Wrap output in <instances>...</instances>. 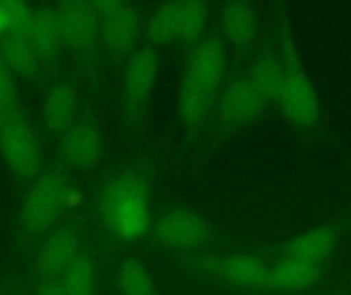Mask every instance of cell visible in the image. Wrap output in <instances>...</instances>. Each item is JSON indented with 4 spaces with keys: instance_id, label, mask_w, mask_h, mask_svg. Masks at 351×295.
I'll use <instances>...</instances> for the list:
<instances>
[{
    "instance_id": "obj_1",
    "label": "cell",
    "mask_w": 351,
    "mask_h": 295,
    "mask_svg": "<svg viewBox=\"0 0 351 295\" xmlns=\"http://www.w3.org/2000/svg\"><path fill=\"white\" fill-rule=\"evenodd\" d=\"M146 199L148 187L140 175L125 172L113 179L101 199L103 218L109 230L123 240L144 236L150 226Z\"/></svg>"
},
{
    "instance_id": "obj_2",
    "label": "cell",
    "mask_w": 351,
    "mask_h": 295,
    "mask_svg": "<svg viewBox=\"0 0 351 295\" xmlns=\"http://www.w3.org/2000/svg\"><path fill=\"white\" fill-rule=\"evenodd\" d=\"M66 181L60 172H47L43 175L29 191L25 203H23V222L29 232H43L49 228L64 201H66Z\"/></svg>"
},
{
    "instance_id": "obj_3",
    "label": "cell",
    "mask_w": 351,
    "mask_h": 295,
    "mask_svg": "<svg viewBox=\"0 0 351 295\" xmlns=\"http://www.w3.org/2000/svg\"><path fill=\"white\" fill-rule=\"evenodd\" d=\"M0 152L10 166L23 179H33L41 166V152L31 127L21 119H6L0 125Z\"/></svg>"
},
{
    "instance_id": "obj_4",
    "label": "cell",
    "mask_w": 351,
    "mask_h": 295,
    "mask_svg": "<svg viewBox=\"0 0 351 295\" xmlns=\"http://www.w3.org/2000/svg\"><path fill=\"white\" fill-rule=\"evenodd\" d=\"M95 12L99 21V33L111 51H125L134 45L140 33L138 12L117 0L95 2Z\"/></svg>"
},
{
    "instance_id": "obj_5",
    "label": "cell",
    "mask_w": 351,
    "mask_h": 295,
    "mask_svg": "<svg viewBox=\"0 0 351 295\" xmlns=\"http://www.w3.org/2000/svg\"><path fill=\"white\" fill-rule=\"evenodd\" d=\"M154 232L160 244L173 251H181V253L199 248L208 238V228L204 220L189 209L167 211L158 220Z\"/></svg>"
},
{
    "instance_id": "obj_6",
    "label": "cell",
    "mask_w": 351,
    "mask_h": 295,
    "mask_svg": "<svg viewBox=\"0 0 351 295\" xmlns=\"http://www.w3.org/2000/svg\"><path fill=\"white\" fill-rule=\"evenodd\" d=\"M276 101L280 103L284 115L300 127H313L319 121L317 90L302 72L286 74V80Z\"/></svg>"
},
{
    "instance_id": "obj_7",
    "label": "cell",
    "mask_w": 351,
    "mask_h": 295,
    "mask_svg": "<svg viewBox=\"0 0 351 295\" xmlns=\"http://www.w3.org/2000/svg\"><path fill=\"white\" fill-rule=\"evenodd\" d=\"M58 27L62 43L74 47V49H86L95 41L99 33V21L95 12V4L74 0L64 2L56 8Z\"/></svg>"
},
{
    "instance_id": "obj_8",
    "label": "cell",
    "mask_w": 351,
    "mask_h": 295,
    "mask_svg": "<svg viewBox=\"0 0 351 295\" xmlns=\"http://www.w3.org/2000/svg\"><path fill=\"white\" fill-rule=\"evenodd\" d=\"M224 74H226V49H224V45L214 37L202 39L197 43V47L191 51L185 78L216 92L220 82L224 80Z\"/></svg>"
},
{
    "instance_id": "obj_9",
    "label": "cell",
    "mask_w": 351,
    "mask_h": 295,
    "mask_svg": "<svg viewBox=\"0 0 351 295\" xmlns=\"http://www.w3.org/2000/svg\"><path fill=\"white\" fill-rule=\"evenodd\" d=\"M212 273L222 281L243 290H265L269 285V267L255 255H232L212 261Z\"/></svg>"
},
{
    "instance_id": "obj_10",
    "label": "cell",
    "mask_w": 351,
    "mask_h": 295,
    "mask_svg": "<svg viewBox=\"0 0 351 295\" xmlns=\"http://www.w3.org/2000/svg\"><path fill=\"white\" fill-rule=\"evenodd\" d=\"M158 76V53L152 47L138 49L123 70V92L132 105L144 103Z\"/></svg>"
},
{
    "instance_id": "obj_11",
    "label": "cell",
    "mask_w": 351,
    "mask_h": 295,
    "mask_svg": "<svg viewBox=\"0 0 351 295\" xmlns=\"http://www.w3.org/2000/svg\"><path fill=\"white\" fill-rule=\"evenodd\" d=\"M265 105L267 103L257 94V90L249 84V80L241 78L224 90L218 109H220V117L226 123L243 125L257 119L265 109Z\"/></svg>"
},
{
    "instance_id": "obj_12",
    "label": "cell",
    "mask_w": 351,
    "mask_h": 295,
    "mask_svg": "<svg viewBox=\"0 0 351 295\" xmlns=\"http://www.w3.org/2000/svg\"><path fill=\"white\" fill-rule=\"evenodd\" d=\"M335 246H337V236L331 228H313L288 242L286 259L321 267L333 255Z\"/></svg>"
},
{
    "instance_id": "obj_13",
    "label": "cell",
    "mask_w": 351,
    "mask_h": 295,
    "mask_svg": "<svg viewBox=\"0 0 351 295\" xmlns=\"http://www.w3.org/2000/svg\"><path fill=\"white\" fill-rule=\"evenodd\" d=\"M78 255V240L72 232H58L49 236L37 255V267L41 275L45 277H58L64 275L76 261Z\"/></svg>"
},
{
    "instance_id": "obj_14",
    "label": "cell",
    "mask_w": 351,
    "mask_h": 295,
    "mask_svg": "<svg viewBox=\"0 0 351 295\" xmlns=\"http://www.w3.org/2000/svg\"><path fill=\"white\" fill-rule=\"evenodd\" d=\"M62 154L72 168H88L101 156V138L93 125H74L66 131Z\"/></svg>"
},
{
    "instance_id": "obj_15",
    "label": "cell",
    "mask_w": 351,
    "mask_h": 295,
    "mask_svg": "<svg viewBox=\"0 0 351 295\" xmlns=\"http://www.w3.org/2000/svg\"><path fill=\"white\" fill-rule=\"evenodd\" d=\"M25 35L31 41L33 49L41 60H49L58 53L62 45L58 16L53 8H37L31 12V18L25 27Z\"/></svg>"
},
{
    "instance_id": "obj_16",
    "label": "cell",
    "mask_w": 351,
    "mask_h": 295,
    "mask_svg": "<svg viewBox=\"0 0 351 295\" xmlns=\"http://www.w3.org/2000/svg\"><path fill=\"white\" fill-rule=\"evenodd\" d=\"M321 279V267L306 265L294 259H284L269 269V290L276 292H304L317 285Z\"/></svg>"
},
{
    "instance_id": "obj_17",
    "label": "cell",
    "mask_w": 351,
    "mask_h": 295,
    "mask_svg": "<svg viewBox=\"0 0 351 295\" xmlns=\"http://www.w3.org/2000/svg\"><path fill=\"white\" fill-rule=\"evenodd\" d=\"M0 60L10 72L21 76H35L41 57L33 49L25 31H10L0 37Z\"/></svg>"
},
{
    "instance_id": "obj_18",
    "label": "cell",
    "mask_w": 351,
    "mask_h": 295,
    "mask_svg": "<svg viewBox=\"0 0 351 295\" xmlns=\"http://www.w3.org/2000/svg\"><path fill=\"white\" fill-rule=\"evenodd\" d=\"M74 113H76V99L70 86L58 84L45 94L41 115L51 131L66 133L68 129H72Z\"/></svg>"
},
{
    "instance_id": "obj_19",
    "label": "cell",
    "mask_w": 351,
    "mask_h": 295,
    "mask_svg": "<svg viewBox=\"0 0 351 295\" xmlns=\"http://www.w3.org/2000/svg\"><path fill=\"white\" fill-rule=\"evenodd\" d=\"M222 29L230 43L241 45V47L251 45L259 29L257 12L249 4H243V2L228 4L222 12Z\"/></svg>"
},
{
    "instance_id": "obj_20",
    "label": "cell",
    "mask_w": 351,
    "mask_h": 295,
    "mask_svg": "<svg viewBox=\"0 0 351 295\" xmlns=\"http://www.w3.org/2000/svg\"><path fill=\"white\" fill-rule=\"evenodd\" d=\"M214 90H208L187 78H183L181 90H179V101H177V111L179 117L187 125H197L210 111L214 103Z\"/></svg>"
},
{
    "instance_id": "obj_21",
    "label": "cell",
    "mask_w": 351,
    "mask_h": 295,
    "mask_svg": "<svg viewBox=\"0 0 351 295\" xmlns=\"http://www.w3.org/2000/svg\"><path fill=\"white\" fill-rule=\"evenodd\" d=\"M286 74L288 72L282 68V64L276 57H263V60H259L249 70V74L245 78L257 90V94L265 103H269V101H276L278 99V94L282 90V84L286 80Z\"/></svg>"
},
{
    "instance_id": "obj_22",
    "label": "cell",
    "mask_w": 351,
    "mask_h": 295,
    "mask_svg": "<svg viewBox=\"0 0 351 295\" xmlns=\"http://www.w3.org/2000/svg\"><path fill=\"white\" fill-rule=\"evenodd\" d=\"M181 10H183V2H171L160 6L148 21V29H146L148 37L158 45L179 41Z\"/></svg>"
},
{
    "instance_id": "obj_23",
    "label": "cell",
    "mask_w": 351,
    "mask_h": 295,
    "mask_svg": "<svg viewBox=\"0 0 351 295\" xmlns=\"http://www.w3.org/2000/svg\"><path fill=\"white\" fill-rule=\"evenodd\" d=\"M119 287L125 295H152L154 294V283L146 267L136 261L128 259L119 267Z\"/></svg>"
},
{
    "instance_id": "obj_24",
    "label": "cell",
    "mask_w": 351,
    "mask_h": 295,
    "mask_svg": "<svg viewBox=\"0 0 351 295\" xmlns=\"http://www.w3.org/2000/svg\"><path fill=\"white\" fill-rule=\"evenodd\" d=\"M64 295H93L95 292V267L88 259L80 257L60 281Z\"/></svg>"
},
{
    "instance_id": "obj_25",
    "label": "cell",
    "mask_w": 351,
    "mask_h": 295,
    "mask_svg": "<svg viewBox=\"0 0 351 295\" xmlns=\"http://www.w3.org/2000/svg\"><path fill=\"white\" fill-rule=\"evenodd\" d=\"M206 25H208V6L204 2H183L179 41L185 43L197 41L204 35Z\"/></svg>"
},
{
    "instance_id": "obj_26",
    "label": "cell",
    "mask_w": 351,
    "mask_h": 295,
    "mask_svg": "<svg viewBox=\"0 0 351 295\" xmlns=\"http://www.w3.org/2000/svg\"><path fill=\"white\" fill-rule=\"evenodd\" d=\"M16 107V88L12 80V72L4 66L0 60V113L2 117H8Z\"/></svg>"
},
{
    "instance_id": "obj_27",
    "label": "cell",
    "mask_w": 351,
    "mask_h": 295,
    "mask_svg": "<svg viewBox=\"0 0 351 295\" xmlns=\"http://www.w3.org/2000/svg\"><path fill=\"white\" fill-rule=\"evenodd\" d=\"M282 68L290 74V72H300L298 70V53H296V47L290 39V35H284L282 41H280V60Z\"/></svg>"
},
{
    "instance_id": "obj_28",
    "label": "cell",
    "mask_w": 351,
    "mask_h": 295,
    "mask_svg": "<svg viewBox=\"0 0 351 295\" xmlns=\"http://www.w3.org/2000/svg\"><path fill=\"white\" fill-rule=\"evenodd\" d=\"M35 295H64L60 281H45Z\"/></svg>"
},
{
    "instance_id": "obj_29",
    "label": "cell",
    "mask_w": 351,
    "mask_h": 295,
    "mask_svg": "<svg viewBox=\"0 0 351 295\" xmlns=\"http://www.w3.org/2000/svg\"><path fill=\"white\" fill-rule=\"evenodd\" d=\"M10 33V18H8V10H6V2H0V37Z\"/></svg>"
},
{
    "instance_id": "obj_30",
    "label": "cell",
    "mask_w": 351,
    "mask_h": 295,
    "mask_svg": "<svg viewBox=\"0 0 351 295\" xmlns=\"http://www.w3.org/2000/svg\"><path fill=\"white\" fill-rule=\"evenodd\" d=\"M2 119H4V117H2V113H0V125H2V123H4V121H2Z\"/></svg>"
}]
</instances>
